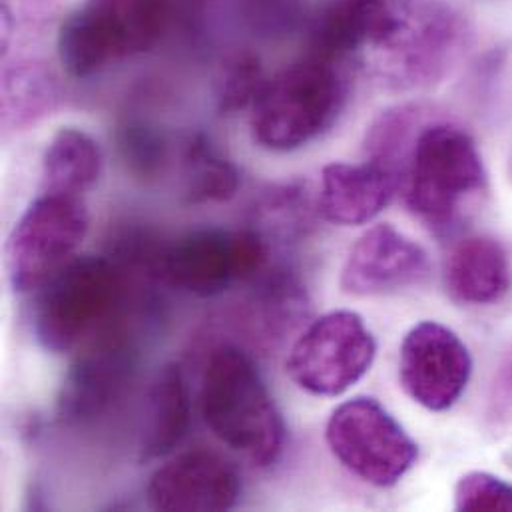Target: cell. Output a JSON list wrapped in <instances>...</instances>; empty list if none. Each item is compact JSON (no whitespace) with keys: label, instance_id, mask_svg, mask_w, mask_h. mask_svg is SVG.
Returning a JSON list of instances; mask_svg holds the SVG:
<instances>
[{"label":"cell","instance_id":"obj_1","mask_svg":"<svg viewBox=\"0 0 512 512\" xmlns=\"http://www.w3.org/2000/svg\"><path fill=\"white\" fill-rule=\"evenodd\" d=\"M200 399L206 425L224 445L257 467L279 459L285 445L283 417L246 351L224 345L210 355Z\"/></svg>","mask_w":512,"mask_h":512},{"label":"cell","instance_id":"obj_2","mask_svg":"<svg viewBox=\"0 0 512 512\" xmlns=\"http://www.w3.org/2000/svg\"><path fill=\"white\" fill-rule=\"evenodd\" d=\"M401 186L409 210L431 230L445 234L457 226L463 208L487 190V170L469 132L435 122L417 132Z\"/></svg>","mask_w":512,"mask_h":512},{"label":"cell","instance_id":"obj_3","mask_svg":"<svg viewBox=\"0 0 512 512\" xmlns=\"http://www.w3.org/2000/svg\"><path fill=\"white\" fill-rule=\"evenodd\" d=\"M347 100L337 62L309 54L267 78L252 108V136L271 152H293L325 134Z\"/></svg>","mask_w":512,"mask_h":512},{"label":"cell","instance_id":"obj_4","mask_svg":"<svg viewBox=\"0 0 512 512\" xmlns=\"http://www.w3.org/2000/svg\"><path fill=\"white\" fill-rule=\"evenodd\" d=\"M170 0H84L58 28L56 52L72 78L148 52L170 20Z\"/></svg>","mask_w":512,"mask_h":512},{"label":"cell","instance_id":"obj_5","mask_svg":"<svg viewBox=\"0 0 512 512\" xmlns=\"http://www.w3.org/2000/svg\"><path fill=\"white\" fill-rule=\"evenodd\" d=\"M126 275L110 257L78 256L38 289L34 335L50 353H66L120 313Z\"/></svg>","mask_w":512,"mask_h":512},{"label":"cell","instance_id":"obj_6","mask_svg":"<svg viewBox=\"0 0 512 512\" xmlns=\"http://www.w3.org/2000/svg\"><path fill=\"white\" fill-rule=\"evenodd\" d=\"M90 228L80 196L42 192L16 220L4 250L8 283L16 293L38 291L76 257Z\"/></svg>","mask_w":512,"mask_h":512},{"label":"cell","instance_id":"obj_7","mask_svg":"<svg viewBox=\"0 0 512 512\" xmlns=\"http://www.w3.org/2000/svg\"><path fill=\"white\" fill-rule=\"evenodd\" d=\"M325 441L349 473L379 489L395 487L419 457L403 425L371 397L341 403L327 421Z\"/></svg>","mask_w":512,"mask_h":512},{"label":"cell","instance_id":"obj_8","mask_svg":"<svg viewBox=\"0 0 512 512\" xmlns=\"http://www.w3.org/2000/svg\"><path fill=\"white\" fill-rule=\"evenodd\" d=\"M377 341L365 319L351 309H337L315 319L293 343L287 375L305 393L339 397L371 369Z\"/></svg>","mask_w":512,"mask_h":512},{"label":"cell","instance_id":"obj_9","mask_svg":"<svg viewBox=\"0 0 512 512\" xmlns=\"http://www.w3.org/2000/svg\"><path fill=\"white\" fill-rule=\"evenodd\" d=\"M269 261V242L254 230H198L162 248L156 275L196 297H218L256 279Z\"/></svg>","mask_w":512,"mask_h":512},{"label":"cell","instance_id":"obj_10","mask_svg":"<svg viewBox=\"0 0 512 512\" xmlns=\"http://www.w3.org/2000/svg\"><path fill=\"white\" fill-rule=\"evenodd\" d=\"M122 313L102 323L74 357L58 393L56 413L64 425H88L100 419L128 387L138 347Z\"/></svg>","mask_w":512,"mask_h":512},{"label":"cell","instance_id":"obj_11","mask_svg":"<svg viewBox=\"0 0 512 512\" xmlns=\"http://www.w3.org/2000/svg\"><path fill=\"white\" fill-rule=\"evenodd\" d=\"M471 375V351L453 329L437 321H421L409 329L399 351V381L417 405L433 413L449 411Z\"/></svg>","mask_w":512,"mask_h":512},{"label":"cell","instance_id":"obj_12","mask_svg":"<svg viewBox=\"0 0 512 512\" xmlns=\"http://www.w3.org/2000/svg\"><path fill=\"white\" fill-rule=\"evenodd\" d=\"M240 471L222 455L196 449L162 465L146 489L148 505L162 512H222L238 505Z\"/></svg>","mask_w":512,"mask_h":512},{"label":"cell","instance_id":"obj_13","mask_svg":"<svg viewBox=\"0 0 512 512\" xmlns=\"http://www.w3.org/2000/svg\"><path fill=\"white\" fill-rule=\"evenodd\" d=\"M433 265L429 254L389 224L367 230L341 269V289L355 297L395 293L425 283Z\"/></svg>","mask_w":512,"mask_h":512},{"label":"cell","instance_id":"obj_14","mask_svg":"<svg viewBox=\"0 0 512 512\" xmlns=\"http://www.w3.org/2000/svg\"><path fill=\"white\" fill-rule=\"evenodd\" d=\"M401 176L379 162L329 164L321 174L319 214L335 226L373 222L393 200Z\"/></svg>","mask_w":512,"mask_h":512},{"label":"cell","instance_id":"obj_15","mask_svg":"<svg viewBox=\"0 0 512 512\" xmlns=\"http://www.w3.org/2000/svg\"><path fill=\"white\" fill-rule=\"evenodd\" d=\"M451 299L465 305H491L511 289V261L493 238H467L457 244L445 265Z\"/></svg>","mask_w":512,"mask_h":512},{"label":"cell","instance_id":"obj_16","mask_svg":"<svg viewBox=\"0 0 512 512\" xmlns=\"http://www.w3.org/2000/svg\"><path fill=\"white\" fill-rule=\"evenodd\" d=\"M190 393L180 365H166L152 387L148 419L140 443V459L168 457L190 431Z\"/></svg>","mask_w":512,"mask_h":512},{"label":"cell","instance_id":"obj_17","mask_svg":"<svg viewBox=\"0 0 512 512\" xmlns=\"http://www.w3.org/2000/svg\"><path fill=\"white\" fill-rule=\"evenodd\" d=\"M102 168L100 144L84 130L62 128L42 156V192L80 196L98 182Z\"/></svg>","mask_w":512,"mask_h":512},{"label":"cell","instance_id":"obj_18","mask_svg":"<svg viewBox=\"0 0 512 512\" xmlns=\"http://www.w3.org/2000/svg\"><path fill=\"white\" fill-rule=\"evenodd\" d=\"M184 182L188 204L230 202L240 190L238 168L206 136L192 138L186 148Z\"/></svg>","mask_w":512,"mask_h":512},{"label":"cell","instance_id":"obj_19","mask_svg":"<svg viewBox=\"0 0 512 512\" xmlns=\"http://www.w3.org/2000/svg\"><path fill=\"white\" fill-rule=\"evenodd\" d=\"M311 224V200L307 190L297 186H283L271 190L256 208L257 230L267 242L271 238L289 240L307 232Z\"/></svg>","mask_w":512,"mask_h":512},{"label":"cell","instance_id":"obj_20","mask_svg":"<svg viewBox=\"0 0 512 512\" xmlns=\"http://www.w3.org/2000/svg\"><path fill=\"white\" fill-rule=\"evenodd\" d=\"M56 100L52 78L40 68H20L4 78V120L22 126L36 120Z\"/></svg>","mask_w":512,"mask_h":512},{"label":"cell","instance_id":"obj_21","mask_svg":"<svg viewBox=\"0 0 512 512\" xmlns=\"http://www.w3.org/2000/svg\"><path fill=\"white\" fill-rule=\"evenodd\" d=\"M265 84L267 78L257 56L248 52L234 56L224 66L218 82V110L226 116L252 110Z\"/></svg>","mask_w":512,"mask_h":512},{"label":"cell","instance_id":"obj_22","mask_svg":"<svg viewBox=\"0 0 512 512\" xmlns=\"http://www.w3.org/2000/svg\"><path fill=\"white\" fill-rule=\"evenodd\" d=\"M457 511H512V483L485 471H471L455 485Z\"/></svg>","mask_w":512,"mask_h":512},{"label":"cell","instance_id":"obj_23","mask_svg":"<svg viewBox=\"0 0 512 512\" xmlns=\"http://www.w3.org/2000/svg\"><path fill=\"white\" fill-rule=\"evenodd\" d=\"M120 148L128 168L138 176H154L166 160L164 138L148 124H128L120 134Z\"/></svg>","mask_w":512,"mask_h":512},{"label":"cell","instance_id":"obj_24","mask_svg":"<svg viewBox=\"0 0 512 512\" xmlns=\"http://www.w3.org/2000/svg\"><path fill=\"white\" fill-rule=\"evenodd\" d=\"M491 417L501 419L511 413L512 407V351L501 363L499 373L491 387Z\"/></svg>","mask_w":512,"mask_h":512}]
</instances>
